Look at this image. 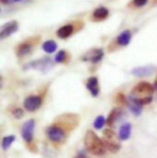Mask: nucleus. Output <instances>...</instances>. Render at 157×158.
<instances>
[{"label": "nucleus", "mask_w": 157, "mask_h": 158, "mask_svg": "<svg viewBox=\"0 0 157 158\" xmlns=\"http://www.w3.org/2000/svg\"><path fill=\"white\" fill-rule=\"evenodd\" d=\"M83 145H85V148L95 156H103L107 151L104 141L101 140L96 135V132L92 130L86 131L85 137H83Z\"/></svg>", "instance_id": "1"}, {"label": "nucleus", "mask_w": 157, "mask_h": 158, "mask_svg": "<svg viewBox=\"0 0 157 158\" xmlns=\"http://www.w3.org/2000/svg\"><path fill=\"white\" fill-rule=\"evenodd\" d=\"M155 92V87L149 83V82H140L138 83L131 93L129 94L130 97H133L135 101H138L140 104L145 106V104H149L152 102V94Z\"/></svg>", "instance_id": "2"}, {"label": "nucleus", "mask_w": 157, "mask_h": 158, "mask_svg": "<svg viewBox=\"0 0 157 158\" xmlns=\"http://www.w3.org/2000/svg\"><path fill=\"white\" fill-rule=\"evenodd\" d=\"M45 134L48 136V139L55 143H62L65 141L66 139V131L64 129H62L58 125H50L45 129Z\"/></svg>", "instance_id": "3"}, {"label": "nucleus", "mask_w": 157, "mask_h": 158, "mask_svg": "<svg viewBox=\"0 0 157 158\" xmlns=\"http://www.w3.org/2000/svg\"><path fill=\"white\" fill-rule=\"evenodd\" d=\"M57 123L58 124H55V125L60 126L65 131H71L78 124V117L75 114H64L57 119Z\"/></svg>", "instance_id": "4"}, {"label": "nucleus", "mask_w": 157, "mask_h": 158, "mask_svg": "<svg viewBox=\"0 0 157 158\" xmlns=\"http://www.w3.org/2000/svg\"><path fill=\"white\" fill-rule=\"evenodd\" d=\"M35 126H36V121L33 119L27 120L26 123H23L22 127H21V135L22 139L25 140V142L27 145H31L33 141V134H35Z\"/></svg>", "instance_id": "5"}, {"label": "nucleus", "mask_w": 157, "mask_h": 158, "mask_svg": "<svg viewBox=\"0 0 157 158\" xmlns=\"http://www.w3.org/2000/svg\"><path fill=\"white\" fill-rule=\"evenodd\" d=\"M53 68V61L49 59V58H42V59H38V60H33L28 64H26L23 66L25 70L27 69H37V70H42L43 73L48 71L49 69Z\"/></svg>", "instance_id": "6"}, {"label": "nucleus", "mask_w": 157, "mask_h": 158, "mask_svg": "<svg viewBox=\"0 0 157 158\" xmlns=\"http://www.w3.org/2000/svg\"><path fill=\"white\" fill-rule=\"evenodd\" d=\"M104 52L102 48H96V49H91L88 52H86L82 55V60L83 61H90V63H100L103 59Z\"/></svg>", "instance_id": "7"}, {"label": "nucleus", "mask_w": 157, "mask_h": 158, "mask_svg": "<svg viewBox=\"0 0 157 158\" xmlns=\"http://www.w3.org/2000/svg\"><path fill=\"white\" fill-rule=\"evenodd\" d=\"M42 102H43V99L40 96H28L23 101V108L27 112H36L37 109L40 108Z\"/></svg>", "instance_id": "8"}, {"label": "nucleus", "mask_w": 157, "mask_h": 158, "mask_svg": "<svg viewBox=\"0 0 157 158\" xmlns=\"http://www.w3.org/2000/svg\"><path fill=\"white\" fill-rule=\"evenodd\" d=\"M17 30H19V23H17V21L6 22V23L2 25L1 28H0V40H5L6 37L14 35Z\"/></svg>", "instance_id": "9"}, {"label": "nucleus", "mask_w": 157, "mask_h": 158, "mask_svg": "<svg viewBox=\"0 0 157 158\" xmlns=\"http://www.w3.org/2000/svg\"><path fill=\"white\" fill-rule=\"evenodd\" d=\"M156 71V68L154 65H144V66H138L131 70V75L136 77H146L152 75Z\"/></svg>", "instance_id": "10"}, {"label": "nucleus", "mask_w": 157, "mask_h": 158, "mask_svg": "<svg viewBox=\"0 0 157 158\" xmlns=\"http://www.w3.org/2000/svg\"><path fill=\"white\" fill-rule=\"evenodd\" d=\"M86 88L92 94V97H97L100 94V82H98V79L95 77V76L88 77L87 81H86Z\"/></svg>", "instance_id": "11"}, {"label": "nucleus", "mask_w": 157, "mask_h": 158, "mask_svg": "<svg viewBox=\"0 0 157 158\" xmlns=\"http://www.w3.org/2000/svg\"><path fill=\"white\" fill-rule=\"evenodd\" d=\"M126 104H128V108H129V110L134 114V115H136V117H139L141 113H142V104H140L138 101H135L133 97H128V99H126Z\"/></svg>", "instance_id": "12"}, {"label": "nucleus", "mask_w": 157, "mask_h": 158, "mask_svg": "<svg viewBox=\"0 0 157 158\" xmlns=\"http://www.w3.org/2000/svg\"><path fill=\"white\" fill-rule=\"evenodd\" d=\"M131 135V124L130 123H125L123 124L120 127H119V131H118V139L120 141H125L130 137Z\"/></svg>", "instance_id": "13"}, {"label": "nucleus", "mask_w": 157, "mask_h": 158, "mask_svg": "<svg viewBox=\"0 0 157 158\" xmlns=\"http://www.w3.org/2000/svg\"><path fill=\"white\" fill-rule=\"evenodd\" d=\"M74 33V26L73 25H65L63 27H60L58 31H57V36L62 40H66L69 38L71 35Z\"/></svg>", "instance_id": "14"}, {"label": "nucleus", "mask_w": 157, "mask_h": 158, "mask_svg": "<svg viewBox=\"0 0 157 158\" xmlns=\"http://www.w3.org/2000/svg\"><path fill=\"white\" fill-rule=\"evenodd\" d=\"M32 49H33V47H32V44H30V43H27V42H25V43H22V44H20L17 48H16V55L19 56V58H22V56H26V55H28V54H31V52H32Z\"/></svg>", "instance_id": "15"}, {"label": "nucleus", "mask_w": 157, "mask_h": 158, "mask_svg": "<svg viewBox=\"0 0 157 158\" xmlns=\"http://www.w3.org/2000/svg\"><path fill=\"white\" fill-rule=\"evenodd\" d=\"M108 15H109L108 9L101 6V7H97V9L93 11V20H98V21L106 20V19L108 17Z\"/></svg>", "instance_id": "16"}, {"label": "nucleus", "mask_w": 157, "mask_h": 158, "mask_svg": "<svg viewBox=\"0 0 157 158\" xmlns=\"http://www.w3.org/2000/svg\"><path fill=\"white\" fill-rule=\"evenodd\" d=\"M121 114H123V113H121V110H120V109H118V108L113 109V110L109 113L108 119H107V124H108V126H109V127H112V126L116 124V121H118V120L120 119Z\"/></svg>", "instance_id": "17"}, {"label": "nucleus", "mask_w": 157, "mask_h": 158, "mask_svg": "<svg viewBox=\"0 0 157 158\" xmlns=\"http://www.w3.org/2000/svg\"><path fill=\"white\" fill-rule=\"evenodd\" d=\"M131 40V32L130 31H123L117 37V43L119 45H128Z\"/></svg>", "instance_id": "18"}, {"label": "nucleus", "mask_w": 157, "mask_h": 158, "mask_svg": "<svg viewBox=\"0 0 157 158\" xmlns=\"http://www.w3.org/2000/svg\"><path fill=\"white\" fill-rule=\"evenodd\" d=\"M104 145H106V148L112 153H116L120 150V143L117 140H104Z\"/></svg>", "instance_id": "19"}, {"label": "nucleus", "mask_w": 157, "mask_h": 158, "mask_svg": "<svg viewBox=\"0 0 157 158\" xmlns=\"http://www.w3.org/2000/svg\"><path fill=\"white\" fill-rule=\"evenodd\" d=\"M15 140H16V137H15L14 135L4 136V137H2V140H1V147H2V150H4V151L9 150V148L12 146V143L15 142Z\"/></svg>", "instance_id": "20"}, {"label": "nucleus", "mask_w": 157, "mask_h": 158, "mask_svg": "<svg viewBox=\"0 0 157 158\" xmlns=\"http://www.w3.org/2000/svg\"><path fill=\"white\" fill-rule=\"evenodd\" d=\"M57 48H58V45H57V43H55L54 40H47V42H44L43 45H42V49H43L45 53H48V54L54 53V52L57 50Z\"/></svg>", "instance_id": "21"}, {"label": "nucleus", "mask_w": 157, "mask_h": 158, "mask_svg": "<svg viewBox=\"0 0 157 158\" xmlns=\"http://www.w3.org/2000/svg\"><path fill=\"white\" fill-rule=\"evenodd\" d=\"M106 123H107V120H106V118L103 115H98L97 118L95 119V121H93V126H95V129L101 130V129H103Z\"/></svg>", "instance_id": "22"}, {"label": "nucleus", "mask_w": 157, "mask_h": 158, "mask_svg": "<svg viewBox=\"0 0 157 158\" xmlns=\"http://www.w3.org/2000/svg\"><path fill=\"white\" fill-rule=\"evenodd\" d=\"M68 59V54L65 50H59V53L55 55V61L57 63H65Z\"/></svg>", "instance_id": "23"}, {"label": "nucleus", "mask_w": 157, "mask_h": 158, "mask_svg": "<svg viewBox=\"0 0 157 158\" xmlns=\"http://www.w3.org/2000/svg\"><path fill=\"white\" fill-rule=\"evenodd\" d=\"M12 114H14V117L16 119H20L23 117V110L21 108H16V109L12 110Z\"/></svg>", "instance_id": "24"}, {"label": "nucleus", "mask_w": 157, "mask_h": 158, "mask_svg": "<svg viewBox=\"0 0 157 158\" xmlns=\"http://www.w3.org/2000/svg\"><path fill=\"white\" fill-rule=\"evenodd\" d=\"M147 1L149 0H134V5L138 6V7H142V6H145L147 4Z\"/></svg>", "instance_id": "25"}, {"label": "nucleus", "mask_w": 157, "mask_h": 158, "mask_svg": "<svg viewBox=\"0 0 157 158\" xmlns=\"http://www.w3.org/2000/svg\"><path fill=\"white\" fill-rule=\"evenodd\" d=\"M126 99L128 98H125L121 93H119L117 96V98H116V101H117V103H120V104H124V103H126Z\"/></svg>", "instance_id": "26"}, {"label": "nucleus", "mask_w": 157, "mask_h": 158, "mask_svg": "<svg viewBox=\"0 0 157 158\" xmlns=\"http://www.w3.org/2000/svg\"><path fill=\"white\" fill-rule=\"evenodd\" d=\"M75 158H86V156H85V153H83V152H78Z\"/></svg>", "instance_id": "27"}, {"label": "nucleus", "mask_w": 157, "mask_h": 158, "mask_svg": "<svg viewBox=\"0 0 157 158\" xmlns=\"http://www.w3.org/2000/svg\"><path fill=\"white\" fill-rule=\"evenodd\" d=\"M2 4H7V2H10V0H0Z\"/></svg>", "instance_id": "28"}, {"label": "nucleus", "mask_w": 157, "mask_h": 158, "mask_svg": "<svg viewBox=\"0 0 157 158\" xmlns=\"http://www.w3.org/2000/svg\"><path fill=\"white\" fill-rule=\"evenodd\" d=\"M154 87H155V91H157V79L155 81V85H154Z\"/></svg>", "instance_id": "29"}, {"label": "nucleus", "mask_w": 157, "mask_h": 158, "mask_svg": "<svg viewBox=\"0 0 157 158\" xmlns=\"http://www.w3.org/2000/svg\"><path fill=\"white\" fill-rule=\"evenodd\" d=\"M14 1H21V0H14Z\"/></svg>", "instance_id": "30"}]
</instances>
